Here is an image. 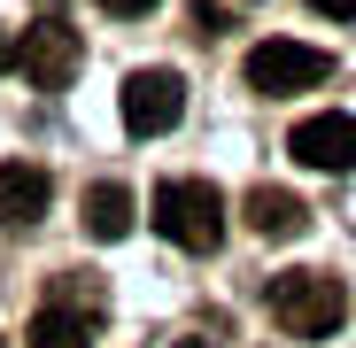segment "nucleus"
<instances>
[{
  "instance_id": "obj_1",
  "label": "nucleus",
  "mask_w": 356,
  "mask_h": 348,
  "mask_svg": "<svg viewBox=\"0 0 356 348\" xmlns=\"http://www.w3.org/2000/svg\"><path fill=\"white\" fill-rule=\"evenodd\" d=\"M155 232L186 256H217L225 248V194L209 179H163L155 186Z\"/></svg>"
},
{
  "instance_id": "obj_2",
  "label": "nucleus",
  "mask_w": 356,
  "mask_h": 348,
  "mask_svg": "<svg viewBox=\"0 0 356 348\" xmlns=\"http://www.w3.org/2000/svg\"><path fill=\"white\" fill-rule=\"evenodd\" d=\"M271 317L294 333V340H325L341 317H348V286L333 271H279L271 279Z\"/></svg>"
},
{
  "instance_id": "obj_3",
  "label": "nucleus",
  "mask_w": 356,
  "mask_h": 348,
  "mask_svg": "<svg viewBox=\"0 0 356 348\" xmlns=\"http://www.w3.org/2000/svg\"><path fill=\"white\" fill-rule=\"evenodd\" d=\"M325 78H333V54L325 47H302V39H256L248 47V93H264V101L310 93Z\"/></svg>"
},
{
  "instance_id": "obj_4",
  "label": "nucleus",
  "mask_w": 356,
  "mask_h": 348,
  "mask_svg": "<svg viewBox=\"0 0 356 348\" xmlns=\"http://www.w3.org/2000/svg\"><path fill=\"white\" fill-rule=\"evenodd\" d=\"M16 70H24L39 93H63V85L86 70V47H78V31H70L63 16H39V24L16 39Z\"/></svg>"
},
{
  "instance_id": "obj_5",
  "label": "nucleus",
  "mask_w": 356,
  "mask_h": 348,
  "mask_svg": "<svg viewBox=\"0 0 356 348\" xmlns=\"http://www.w3.org/2000/svg\"><path fill=\"white\" fill-rule=\"evenodd\" d=\"M186 116V78L178 70H132L124 78V132L132 140H163Z\"/></svg>"
},
{
  "instance_id": "obj_6",
  "label": "nucleus",
  "mask_w": 356,
  "mask_h": 348,
  "mask_svg": "<svg viewBox=\"0 0 356 348\" xmlns=\"http://www.w3.org/2000/svg\"><path fill=\"white\" fill-rule=\"evenodd\" d=\"M286 155L310 163V170H356V116H341V108L302 116V124L286 132Z\"/></svg>"
},
{
  "instance_id": "obj_7",
  "label": "nucleus",
  "mask_w": 356,
  "mask_h": 348,
  "mask_svg": "<svg viewBox=\"0 0 356 348\" xmlns=\"http://www.w3.org/2000/svg\"><path fill=\"white\" fill-rule=\"evenodd\" d=\"M47 194H54V186H47L39 163H24V155L0 163V224H8V232H31V224L47 217Z\"/></svg>"
},
{
  "instance_id": "obj_8",
  "label": "nucleus",
  "mask_w": 356,
  "mask_h": 348,
  "mask_svg": "<svg viewBox=\"0 0 356 348\" xmlns=\"http://www.w3.org/2000/svg\"><path fill=\"white\" fill-rule=\"evenodd\" d=\"M24 340L31 348H93V295L86 302H47Z\"/></svg>"
},
{
  "instance_id": "obj_9",
  "label": "nucleus",
  "mask_w": 356,
  "mask_h": 348,
  "mask_svg": "<svg viewBox=\"0 0 356 348\" xmlns=\"http://www.w3.org/2000/svg\"><path fill=\"white\" fill-rule=\"evenodd\" d=\"M78 217H86V232H93V240H124L140 209H132V194L116 186V179H93V186H86V201H78Z\"/></svg>"
},
{
  "instance_id": "obj_10",
  "label": "nucleus",
  "mask_w": 356,
  "mask_h": 348,
  "mask_svg": "<svg viewBox=\"0 0 356 348\" xmlns=\"http://www.w3.org/2000/svg\"><path fill=\"white\" fill-rule=\"evenodd\" d=\"M241 209H248V224L264 232V240H294V232L310 224V209H302V194H286V186H256V194H248Z\"/></svg>"
},
{
  "instance_id": "obj_11",
  "label": "nucleus",
  "mask_w": 356,
  "mask_h": 348,
  "mask_svg": "<svg viewBox=\"0 0 356 348\" xmlns=\"http://www.w3.org/2000/svg\"><path fill=\"white\" fill-rule=\"evenodd\" d=\"M310 8H318V16H333V24H348V16H356V0H310Z\"/></svg>"
},
{
  "instance_id": "obj_12",
  "label": "nucleus",
  "mask_w": 356,
  "mask_h": 348,
  "mask_svg": "<svg viewBox=\"0 0 356 348\" xmlns=\"http://www.w3.org/2000/svg\"><path fill=\"white\" fill-rule=\"evenodd\" d=\"M101 8H108V16H147L155 0H101Z\"/></svg>"
},
{
  "instance_id": "obj_13",
  "label": "nucleus",
  "mask_w": 356,
  "mask_h": 348,
  "mask_svg": "<svg viewBox=\"0 0 356 348\" xmlns=\"http://www.w3.org/2000/svg\"><path fill=\"white\" fill-rule=\"evenodd\" d=\"M0 70H16V39L8 31H0Z\"/></svg>"
},
{
  "instance_id": "obj_14",
  "label": "nucleus",
  "mask_w": 356,
  "mask_h": 348,
  "mask_svg": "<svg viewBox=\"0 0 356 348\" xmlns=\"http://www.w3.org/2000/svg\"><path fill=\"white\" fill-rule=\"evenodd\" d=\"M170 348H217V340H202V333H178V340H170Z\"/></svg>"
},
{
  "instance_id": "obj_15",
  "label": "nucleus",
  "mask_w": 356,
  "mask_h": 348,
  "mask_svg": "<svg viewBox=\"0 0 356 348\" xmlns=\"http://www.w3.org/2000/svg\"><path fill=\"white\" fill-rule=\"evenodd\" d=\"M0 348H8V340H0Z\"/></svg>"
}]
</instances>
